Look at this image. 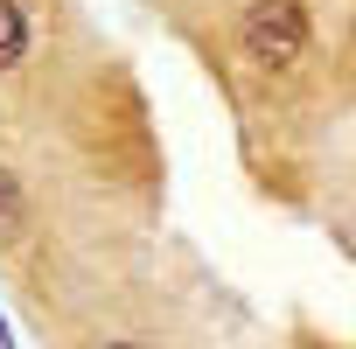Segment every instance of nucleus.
<instances>
[{
	"instance_id": "f257e3e1",
	"label": "nucleus",
	"mask_w": 356,
	"mask_h": 349,
	"mask_svg": "<svg viewBox=\"0 0 356 349\" xmlns=\"http://www.w3.org/2000/svg\"><path fill=\"white\" fill-rule=\"evenodd\" d=\"M245 49L266 70L300 63L307 56V15H300V0H259V8L245 15Z\"/></svg>"
},
{
	"instance_id": "f03ea898",
	"label": "nucleus",
	"mask_w": 356,
	"mask_h": 349,
	"mask_svg": "<svg viewBox=\"0 0 356 349\" xmlns=\"http://www.w3.org/2000/svg\"><path fill=\"white\" fill-rule=\"evenodd\" d=\"M22 56H29V22L15 0H0V70H15Z\"/></svg>"
},
{
	"instance_id": "7ed1b4c3",
	"label": "nucleus",
	"mask_w": 356,
	"mask_h": 349,
	"mask_svg": "<svg viewBox=\"0 0 356 349\" xmlns=\"http://www.w3.org/2000/svg\"><path fill=\"white\" fill-rule=\"evenodd\" d=\"M15 217H22V203H15V182L0 174V224H15Z\"/></svg>"
},
{
	"instance_id": "20e7f679",
	"label": "nucleus",
	"mask_w": 356,
	"mask_h": 349,
	"mask_svg": "<svg viewBox=\"0 0 356 349\" xmlns=\"http://www.w3.org/2000/svg\"><path fill=\"white\" fill-rule=\"evenodd\" d=\"M105 349H133V342H105Z\"/></svg>"
}]
</instances>
